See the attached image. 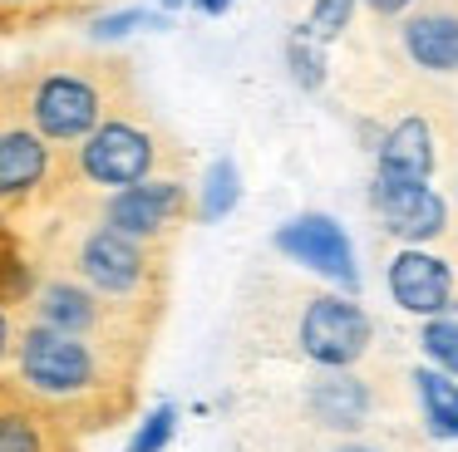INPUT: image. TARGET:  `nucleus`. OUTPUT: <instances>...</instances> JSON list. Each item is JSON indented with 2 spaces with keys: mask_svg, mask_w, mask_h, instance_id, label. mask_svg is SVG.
Masks as SVG:
<instances>
[{
  "mask_svg": "<svg viewBox=\"0 0 458 452\" xmlns=\"http://www.w3.org/2000/svg\"><path fill=\"white\" fill-rule=\"evenodd\" d=\"M458 153V108L448 123L428 104H399L375 143V182H434Z\"/></svg>",
  "mask_w": 458,
  "mask_h": 452,
  "instance_id": "nucleus-10",
  "label": "nucleus"
},
{
  "mask_svg": "<svg viewBox=\"0 0 458 452\" xmlns=\"http://www.w3.org/2000/svg\"><path fill=\"white\" fill-rule=\"evenodd\" d=\"M419 349L434 359V369H444L448 379H458V300L448 310L428 314L424 330H419Z\"/></svg>",
  "mask_w": 458,
  "mask_h": 452,
  "instance_id": "nucleus-19",
  "label": "nucleus"
},
{
  "mask_svg": "<svg viewBox=\"0 0 458 452\" xmlns=\"http://www.w3.org/2000/svg\"><path fill=\"white\" fill-rule=\"evenodd\" d=\"M448 172H454V197H448V206H454V236H448V246H454V265H458V153L448 163Z\"/></svg>",
  "mask_w": 458,
  "mask_h": 452,
  "instance_id": "nucleus-27",
  "label": "nucleus"
},
{
  "mask_svg": "<svg viewBox=\"0 0 458 452\" xmlns=\"http://www.w3.org/2000/svg\"><path fill=\"white\" fill-rule=\"evenodd\" d=\"M369 206L379 231L399 246H448L454 236V206L434 182H375L369 177Z\"/></svg>",
  "mask_w": 458,
  "mask_h": 452,
  "instance_id": "nucleus-11",
  "label": "nucleus"
},
{
  "mask_svg": "<svg viewBox=\"0 0 458 452\" xmlns=\"http://www.w3.org/2000/svg\"><path fill=\"white\" fill-rule=\"evenodd\" d=\"M25 241H30L35 271L70 275L148 330L163 324L173 295V251L129 241L84 206H55Z\"/></svg>",
  "mask_w": 458,
  "mask_h": 452,
  "instance_id": "nucleus-3",
  "label": "nucleus"
},
{
  "mask_svg": "<svg viewBox=\"0 0 458 452\" xmlns=\"http://www.w3.org/2000/svg\"><path fill=\"white\" fill-rule=\"evenodd\" d=\"M242 369H365L385 364L379 324L355 295L316 285L281 265H257L237 290Z\"/></svg>",
  "mask_w": 458,
  "mask_h": 452,
  "instance_id": "nucleus-1",
  "label": "nucleus"
},
{
  "mask_svg": "<svg viewBox=\"0 0 458 452\" xmlns=\"http://www.w3.org/2000/svg\"><path fill=\"white\" fill-rule=\"evenodd\" d=\"M192 5H198L202 15H222V10H232V0H192Z\"/></svg>",
  "mask_w": 458,
  "mask_h": 452,
  "instance_id": "nucleus-28",
  "label": "nucleus"
},
{
  "mask_svg": "<svg viewBox=\"0 0 458 452\" xmlns=\"http://www.w3.org/2000/svg\"><path fill=\"white\" fill-rule=\"evenodd\" d=\"M5 379L21 398H30L40 413H50L55 423L84 438V432H109L133 418L143 359L21 320Z\"/></svg>",
  "mask_w": 458,
  "mask_h": 452,
  "instance_id": "nucleus-2",
  "label": "nucleus"
},
{
  "mask_svg": "<svg viewBox=\"0 0 458 452\" xmlns=\"http://www.w3.org/2000/svg\"><path fill=\"white\" fill-rule=\"evenodd\" d=\"M0 452H80V432L21 398L11 379H0Z\"/></svg>",
  "mask_w": 458,
  "mask_h": 452,
  "instance_id": "nucleus-15",
  "label": "nucleus"
},
{
  "mask_svg": "<svg viewBox=\"0 0 458 452\" xmlns=\"http://www.w3.org/2000/svg\"><path fill=\"white\" fill-rule=\"evenodd\" d=\"M360 0H310V15H306V35L320 39V45H330V39H340L350 29V20H355Z\"/></svg>",
  "mask_w": 458,
  "mask_h": 452,
  "instance_id": "nucleus-20",
  "label": "nucleus"
},
{
  "mask_svg": "<svg viewBox=\"0 0 458 452\" xmlns=\"http://www.w3.org/2000/svg\"><path fill=\"white\" fill-rule=\"evenodd\" d=\"M35 280V261H30V241H25V231H15L11 222H5V212H0V300L21 305L25 290H30Z\"/></svg>",
  "mask_w": 458,
  "mask_h": 452,
  "instance_id": "nucleus-18",
  "label": "nucleus"
},
{
  "mask_svg": "<svg viewBox=\"0 0 458 452\" xmlns=\"http://www.w3.org/2000/svg\"><path fill=\"white\" fill-rule=\"evenodd\" d=\"M15 310L5 300H0V379H5V369H11V349H15Z\"/></svg>",
  "mask_w": 458,
  "mask_h": 452,
  "instance_id": "nucleus-24",
  "label": "nucleus"
},
{
  "mask_svg": "<svg viewBox=\"0 0 458 452\" xmlns=\"http://www.w3.org/2000/svg\"><path fill=\"white\" fill-rule=\"evenodd\" d=\"M5 69H11V84L25 118L55 153H70L123 98L139 94L133 59L94 49V45H50Z\"/></svg>",
  "mask_w": 458,
  "mask_h": 452,
  "instance_id": "nucleus-4",
  "label": "nucleus"
},
{
  "mask_svg": "<svg viewBox=\"0 0 458 452\" xmlns=\"http://www.w3.org/2000/svg\"><path fill=\"white\" fill-rule=\"evenodd\" d=\"M64 197V153H55L15 98L11 69L0 64V212L30 236Z\"/></svg>",
  "mask_w": 458,
  "mask_h": 452,
  "instance_id": "nucleus-6",
  "label": "nucleus"
},
{
  "mask_svg": "<svg viewBox=\"0 0 458 452\" xmlns=\"http://www.w3.org/2000/svg\"><path fill=\"white\" fill-rule=\"evenodd\" d=\"M271 246H276V255H286L291 265H306V271H316L320 280H330L335 290L355 295V285H360L355 251H350L345 231L335 226V216H326V212L291 216L286 226H276Z\"/></svg>",
  "mask_w": 458,
  "mask_h": 452,
  "instance_id": "nucleus-13",
  "label": "nucleus"
},
{
  "mask_svg": "<svg viewBox=\"0 0 458 452\" xmlns=\"http://www.w3.org/2000/svg\"><path fill=\"white\" fill-rule=\"evenodd\" d=\"M286 59H291V74H296L301 88H320L326 84V45L310 39L306 29H296L286 45Z\"/></svg>",
  "mask_w": 458,
  "mask_h": 452,
  "instance_id": "nucleus-21",
  "label": "nucleus"
},
{
  "mask_svg": "<svg viewBox=\"0 0 458 452\" xmlns=\"http://www.w3.org/2000/svg\"><path fill=\"white\" fill-rule=\"evenodd\" d=\"M192 153L158 113L143 98V88L133 98H123L89 138L64 153V197L60 206L70 202H94L104 192H119V187L148 182V177H173L188 172Z\"/></svg>",
  "mask_w": 458,
  "mask_h": 452,
  "instance_id": "nucleus-5",
  "label": "nucleus"
},
{
  "mask_svg": "<svg viewBox=\"0 0 458 452\" xmlns=\"http://www.w3.org/2000/svg\"><path fill=\"white\" fill-rule=\"evenodd\" d=\"M84 206L89 216H99L104 226H114L129 241H143L153 251H173L178 236L198 222V187L188 172L173 177H148V182L119 187V192H104L94 202H70Z\"/></svg>",
  "mask_w": 458,
  "mask_h": 452,
  "instance_id": "nucleus-8",
  "label": "nucleus"
},
{
  "mask_svg": "<svg viewBox=\"0 0 458 452\" xmlns=\"http://www.w3.org/2000/svg\"><path fill=\"white\" fill-rule=\"evenodd\" d=\"M173 432H178V408H173V403H158V408L143 413V423L133 428L129 452H163L173 442Z\"/></svg>",
  "mask_w": 458,
  "mask_h": 452,
  "instance_id": "nucleus-22",
  "label": "nucleus"
},
{
  "mask_svg": "<svg viewBox=\"0 0 458 452\" xmlns=\"http://www.w3.org/2000/svg\"><path fill=\"white\" fill-rule=\"evenodd\" d=\"M394 45L428 79L458 74V0H414L394 20Z\"/></svg>",
  "mask_w": 458,
  "mask_h": 452,
  "instance_id": "nucleus-14",
  "label": "nucleus"
},
{
  "mask_svg": "<svg viewBox=\"0 0 458 452\" xmlns=\"http://www.w3.org/2000/svg\"><path fill=\"white\" fill-rule=\"evenodd\" d=\"M163 10H182V5H192V0H158Z\"/></svg>",
  "mask_w": 458,
  "mask_h": 452,
  "instance_id": "nucleus-29",
  "label": "nucleus"
},
{
  "mask_svg": "<svg viewBox=\"0 0 458 452\" xmlns=\"http://www.w3.org/2000/svg\"><path fill=\"white\" fill-rule=\"evenodd\" d=\"M385 290L404 314L428 320L458 300V265L434 246H394L385 255Z\"/></svg>",
  "mask_w": 458,
  "mask_h": 452,
  "instance_id": "nucleus-12",
  "label": "nucleus"
},
{
  "mask_svg": "<svg viewBox=\"0 0 458 452\" xmlns=\"http://www.w3.org/2000/svg\"><path fill=\"white\" fill-rule=\"evenodd\" d=\"M360 5H365L375 20H385V25H394V20L404 15V10L414 5V0H360Z\"/></svg>",
  "mask_w": 458,
  "mask_h": 452,
  "instance_id": "nucleus-26",
  "label": "nucleus"
},
{
  "mask_svg": "<svg viewBox=\"0 0 458 452\" xmlns=\"http://www.w3.org/2000/svg\"><path fill=\"white\" fill-rule=\"evenodd\" d=\"M237 452H428V438L409 418H379L360 432H306L286 423H267L251 413H232Z\"/></svg>",
  "mask_w": 458,
  "mask_h": 452,
  "instance_id": "nucleus-9",
  "label": "nucleus"
},
{
  "mask_svg": "<svg viewBox=\"0 0 458 452\" xmlns=\"http://www.w3.org/2000/svg\"><path fill=\"white\" fill-rule=\"evenodd\" d=\"M15 320H30V324H45V330L109 344V349L129 354V359H143V364H148V349H153V339H158V330L139 324L133 314L114 310L109 300H99L94 290H84L80 280L55 275V271H35L25 300L15 305Z\"/></svg>",
  "mask_w": 458,
  "mask_h": 452,
  "instance_id": "nucleus-7",
  "label": "nucleus"
},
{
  "mask_svg": "<svg viewBox=\"0 0 458 452\" xmlns=\"http://www.w3.org/2000/svg\"><path fill=\"white\" fill-rule=\"evenodd\" d=\"M89 0H0V35H25V29H45L60 20L89 15Z\"/></svg>",
  "mask_w": 458,
  "mask_h": 452,
  "instance_id": "nucleus-17",
  "label": "nucleus"
},
{
  "mask_svg": "<svg viewBox=\"0 0 458 452\" xmlns=\"http://www.w3.org/2000/svg\"><path fill=\"white\" fill-rule=\"evenodd\" d=\"M89 5H104V0H89Z\"/></svg>",
  "mask_w": 458,
  "mask_h": 452,
  "instance_id": "nucleus-30",
  "label": "nucleus"
},
{
  "mask_svg": "<svg viewBox=\"0 0 458 452\" xmlns=\"http://www.w3.org/2000/svg\"><path fill=\"white\" fill-rule=\"evenodd\" d=\"M133 25H153V15H143V10H129V15H109V20H99V35H123V29H133Z\"/></svg>",
  "mask_w": 458,
  "mask_h": 452,
  "instance_id": "nucleus-25",
  "label": "nucleus"
},
{
  "mask_svg": "<svg viewBox=\"0 0 458 452\" xmlns=\"http://www.w3.org/2000/svg\"><path fill=\"white\" fill-rule=\"evenodd\" d=\"M232 202H237V167L232 163H217L208 172V192L198 197V222L202 216H222V212H232Z\"/></svg>",
  "mask_w": 458,
  "mask_h": 452,
  "instance_id": "nucleus-23",
  "label": "nucleus"
},
{
  "mask_svg": "<svg viewBox=\"0 0 458 452\" xmlns=\"http://www.w3.org/2000/svg\"><path fill=\"white\" fill-rule=\"evenodd\" d=\"M409 398L419 403V428L428 442H454L458 438V379H448L434 364H419L404 373Z\"/></svg>",
  "mask_w": 458,
  "mask_h": 452,
  "instance_id": "nucleus-16",
  "label": "nucleus"
}]
</instances>
